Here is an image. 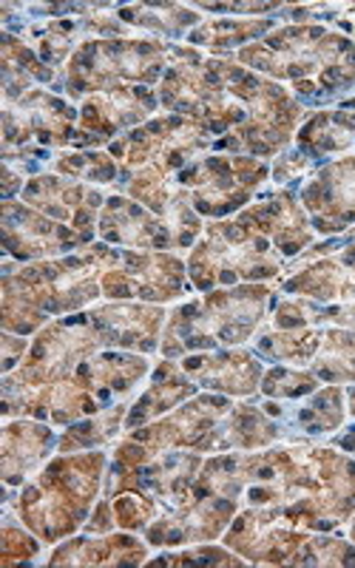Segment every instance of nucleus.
Returning <instances> with one entry per match:
<instances>
[{"instance_id":"6e6552de","label":"nucleus","mask_w":355,"mask_h":568,"mask_svg":"<svg viewBox=\"0 0 355 568\" xmlns=\"http://www.w3.org/2000/svg\"><path fill=\"white\" fill-rule=\"evenodd\" d=\"M20 200L27 205H34L40 213L52 216L58 222H71V227L83 233L85 240H94L98 233V207L103 205L105 196L98 187L80 185V182H69L60 174H40L23 185Z\"/></svg>"},{"instance_id":"0eeeda50","label":"nucleus","mask_w":355,"mask_h":568,"mask_svg":"<svg viewBox=\"0 0 355 568\" xmlns=\"http://www.w3.org/2000/svg\"><path fill=\"white\" fill-rule=\"evenodd\" d=\"M156 103H160V98L142 85H125V89L105 91V94H91L80 109V131L74 149L85 151L89 145H100L120 131L142 123L151 111H156Z\"/></svg>"},{"instance_id":"f8f14e48","label":"nucleus","mask_w":355,"mask_h":568,"mask_svg":"<svg viewBox=\"0 0 355 568\" xmlns=\"http://www.w3.org/2000/svg\"><path fill=\"white\" fill-rule=\"evenodd\" d=\"M60 438L38 420H7L3 426V484L23 486L45 458L58 449Z\"/></svg>"},{"instance_id":"7c9ffc66","label":"nucleus","mask_w":355,"mask_h":568,"mask_svg":"<svg viewBox=\"0 0 355 568\" xmlns=\"http://www.w3.org/2000/svg\"><path fill=\"white\" fill-rule=\"evenodd\" d=\"M347 413L355 418V384L347 389Z\"/></svg>"},{"instance_id":"9b49d317","label":"nucleus","mask_w":355,"mask_h":568,"mask_svg":"<svg viewBox=\"0 0 355 568\" xmlns=\"http://www.w3.org/2000/svg\"><path fill=\"white\" fill-rule=\"evenodd\" d=\"M182 369L196 387L216 389L225 395H253L262 384V362L247 349L233 353H196L182 358Z\"/></svg>"},{"instance_id":"aec40b11","label":"nucleus","mask_w":355,"mask_h":568,"mask_svg":"<svg viewBox=\"0 0 355 568\" xmlns=\"http://www.w3.org/2000/svg\"><path fill=\"white\" fill-rule=\"evenodd\" d=\"M267 29H273V20H213V23H205V27L191 29L187 43L207 45L211 52H225V49H233V45L256 40Z\"/></svg>"},{"instance_id":"4be33fe9","label":"nucleus","mask_w":355,"mask_h":568,"mask_svg":"<svg viewBox=\"0 0 355 568\" xmlns=\"http://www.w3.org/2000/svg\"><path fill=\"white\" fill-rule=\"evenodd\" d=\"M318 378L302 367H287V364H276L271 373L262 375L258 389L273 400H298L307 398L318 389Z\"/></svg>"},{"instance_id":"bb28decb","label":"nucleus","mask_w":355,"mask_h":568,"mask_svg":"<svg viewBox=\"0 0 355 568\" xmlns=\"http://www.w3.org/2000/svg\"><path fill=\"white\" fill-rule=\"evenodd\" d=\"M3 375H9L14 369V364L23 362L32 344L27 342V336H14L9 329H3Z\"/></svg>"},{"instance_id":"b1692460","label":"nucleus","mask_w":355,"mask_h":568,"mask_svg":"<svg viewBox=\"0 0 355 568\" xmlns=\"http://www.w3.org/2000/svg\"><path fill=\"white\" fill-rule=\"evenodd\" d=\"M40 555V540H34L29 531H23V524H14L12 509H7L3 529H0V562L14 566V562H32V557Z\"/></svg>"},{"instance_id":"9d476101","label":"nucleus","mask_w":355,"mask_h":568,"mask_svg":"<svg viewBox=\"0 0 355 568\" xmlns=\"http://www.w3.org/2000/svg\"><path fill=\"white\" fill-rule=\"evenodd\" d=\"M105 347H123L129 353H151L160 347V327L165 322L162 307L145 304H103L89 311Z\"/></svg>"},{"instance_id":"dca6fc26","label":"nucleus","mask_w":355,"mask_h":568,"mask_svg":"<svg viewBox=\"0 0 355 568\" xmlns=\"http://www.w3.org/2000/svg\"><path fill=\"white\" fill-rule=\"evenodd\" d=\"M318 342H322V329L316 327H267L256 338V355L287 367H311L318 353Z\"/></svg>"},{"instance_id":"cd10ccee","label":"nucleus","mask_w":355,"mask_h":568,"mask_svg":"<svg viewBox=\"0 0 355 568\" xmlns=\"http://www.w3.org/2000/svg\"><path fill=\"white\" fill-rule=\"evenodd\" d=\"M196 9H207V12H222V14H258V12H273L282 9L278 3H196Z\"/></svg>"},{"instance_id":"f03ea898","label":"nucleus","mask_w":355,"mask_h":568,"mask_svg":"<svg viewBox=\"0 0 355 568\" xmlns=\"http://www.w3.org/2000/svg\"><path fill=\"white\" fill-rule=\"evenodd\" d=\"M273 304L276 293L271 284H240L233 291H213L200 302L180 304L171 313L160 353L165 358H182L194 349L247 342Z\"/></svg>"},{"instance_id":"7ed1b4c3","label":"nucleus","mask_w":355,"mask_h":568,"mask_svg":"<svg viewBox=\"0 0 355 568\" xmlns=\"http://www.w3.org/2000/svg\"><path fill=\"white\" fill-rule=\"evenodd\" d=\"M165 63H171V45L160 40H83L54 89H65L71 98H80L85 91L105 94L131 83L151 85L156 83Z\"/></svg>"},{"instance_id":"f3484780","label":"nucleus","mask_w":355,"mask_h":568,"mask_svg":"<svg viewBox=\"0 0 355 568\" xmlns=\"http://www.w3.org/2000/svg\"><path fill=\"white\" fill-rule=\"evenodd\" d=\"M311 373L322 384H355V329L324 327Z\"/></svg>"},{"instance_id":"a878e982","label":"nucleus","mask_w":355,"mask_h":568,"mask_svg":"<svg viewBox=\"0 0 355 568\" xmlns=\"http://www.w3.org/2000/svg\"><path fill=\"white\" fill-rule=\"evenodd\" d=\"M311 162H313L311 156L302 154L298 149L282 151L271 169L273 182H278V185H293V182H298L302 176H307V171H311Z\"/></svg>"},{"instance_id":"c85d7f7f","label":"nucleus","mask_w":355,"mask_h":568,"mask_svg":"<svg viewBox=\"0 0 355 568\" xmlns=\"http://www.w3.org/2000/svg\"><path fill=\"white\" fill-rule=\"evenodd\" d=\"M0 176H3V202H9L14 194H20V191H23V176H20L18 171L9 169V165H3Z\"/></svg>"},{"instance_id":"4468645a","label":"nucleus","mask_w":355,"mask_h":568,"mask_svg":"<svg viewBox=\"0 0 355 568\" xmlns=\"http://www.w3.org/2000/svg\"><path fill=\"white\" fill-rule=\"evenodd\" d=\"M194 393L196 382L187 378L182 364H176L174 358H165V362L154 369V375H151V387L145 389L140 398L131 400L123 429L125 433H134V429L151 424V420H156L160 415L169 413V409L180 407L182 400L194 398Z\"/></svg>"},{"instance_id":"ddd939ff","label":"nucleus","mask_w":355,"mask_h":568,"mask_svg":"<svg viewBox=\"0 0 355 568\" xmlns=\"http://www.w3.org/2000/svg\"><path fill=\"white\" fill-rule=\"evenodd\" d=\"M149 540L134 535H83L63 542L49 557V566H140L149 562Z\"/></svg>"},{"instance_id":"393cba45","label":"nucleus","mask_w":355,"mask_h":568,"mask_svg":"<svg viewBox=\"0 0 355 568\" xmlns=\"http://www.w3.org/2000/svg\"><path fill=\"white\" fill-rule=\"evenodd\" d=\"M149 566H245V560L220 546H202V549L169 551L149 560Z\"/></svg>"},{"instance_id":"f257e3e1","label":"nucleus","mask_w":355,"mask_h":568,"mask_svg":"<svg viewBox=\"0 0 355 568\" xmlns=\"http://www.w3.org/2000/svg\"><path fill=\"white\" fill-rule=\"evenodd\" d=\"M105 471L103 449L83 455H60L18 495L20 524L40 540L58 542L85 526L91 504L100 495Z\"/></svg>"},{"instance_id":"a211bd4d","label":"nucleus","mask_w":355,"mask_h":568,"mask_svg":"<svg viewBox=\"0 0 355 568\" xmlns=\"http://www.w3.org/2000/svg\"><path fill=\"white\" fill-rule=\"evenodd\" d=\"M131 400H120L105 413L91 415V418L74 420L69 424L63 435H60L58 453L60 455H71V453H83V449H100V446L109 444L125 424V415H129Z\"/></svg>"},{"instance_id":"39448f33","label":"nucleus","mask_w":355,"mask_h":568,"mask_svg":"<svg viewBox=\"0 0 355 568\" xmlns=\"http://www.w3.org/2000/svg\"><path fill=\"white\" fill-rule=\"evenodd\" d=\"M74 120V105L43 89H29L18 100L3 103V149H29L32 140H38L40 149H69L78 140Z\"/></svg>"},{"instance_id":"412c9836","label":"nucleus","mask_w":355,"mask_h":568,"mask_svg":"<svg viewBox=\"0 0 355 568\" xmlns=\"http://www.w3.org/2000/svg\"><path fill=\"white\" fill-rule=\"evenodd\" d=\"M116 18L125 27L136 23L156 34H187V29L200 23V14L187 7H123L116 9Z\"/></svg>"},{"instance_id":"20e7f679","label":"nucleus","mask_w":355,"mask_h":568,"mask_svg":"<svg viewBox=\"0 0 355 568\" xmlns=\"http://www.w3.org/2000/svg\"><path fill=\"white\" fill-rule=\"evenodd\" d=\"M271 176L265 162L251 156H202L187 162L174 176L176 187L185 191L200 216L220 220L245 205L262 182Z\"/></svg>"},{"instance_id":"6ab92c4d","label":"nucleus","mask_w":355,"mask_h":568,"mask_svg":"<svg viewBox=\"0 0 355 568\" xmlns=\"http://www.w3.org/2000/svg\"><path fill=\"white\" fill-rule=\"evenodd\" d=\"M54 174L65 176V180H83L94 182V185H114L120 180V169L111 154H100V151H58L52 160Z\"/></svg>"},{"instance_id":"c756f323","label":"nucleus","mask_w":355,"mask_h":568,"mask_svg":"<svg viewBox=\"0 0 355 568\" xmlns=\"http://www.w3.org/2000/svg\"><path fill=\"white\" fill-rule=\"evenodd\" d=\"M333 444H336L342 453H355V424L347 426V429H344V433L333 440Z\"/></svg>"},{"instance_id":"5701e85b","label":"nucleus","mask_w":355,"mask_h":568,"mask_svg":"<svg viewBox=\"0 0 355 568\" xmlns=\"http://www.w3.org/2000/svg\"><path fill=\"white\" fill-rule=\"evenodd\" d=\"M291 566H355V546L333 535H313L302 542Z\"/></svg>"},{"instance_id":"2f4dec72","label":"nucleus","mask_w":355,"mask_h":568,"mask_svg":"<svg viewBox=\"0 0 355 568\" xmlns=\"http://www.w3.org/2000/svg\"><path fill=\"white\" fill-rule=\"evenodd\" d=\"M349 537H353V542H355V517H353V526H349Z\"/></svg>"},{"instance_id":"423d86ee","label":"nucleus","mask_w":355,"mask_h":568,"mask_svg":"<svg viewBox=\"0 0 355 568\" xmlns=\"http://www.w3.org/2000/svg\"><path fill=\"white\" fill-rule=\"evenodd\" d=\"M83 245H89V240L74 227L32 211L23 202H3V247L18 262H45V256H60Z\"/></svg>"},{"instance_id":"1a4fd4ad","label":"nucleus","mask_w":355,"mask_h":568,"mask_svg":"<svg viewBox=\"0 0 355 568\" xmlns=\"http://www.w3.org/2000/svg\"><path fill=\"white\" fill-rule=\"evenodd\" d=\"M311 225L322 233H338L355 225V156L329 162L302 191Z\"/></svg>"},{"instance_id":"2eb2a0df","label":"nucleus","mask_w":355,"mask_h":568,"mask_svg":"<svg viewBox=\"0 0 355 568\" xmlns=\"http://www.w3.org/2000/svg\"><path fill=\"white\" fill-rule=\"evenodd\" d=\"M298 151L311 160L355 149V111H322L296 134Z\"/></svg>"}]
</instances>
